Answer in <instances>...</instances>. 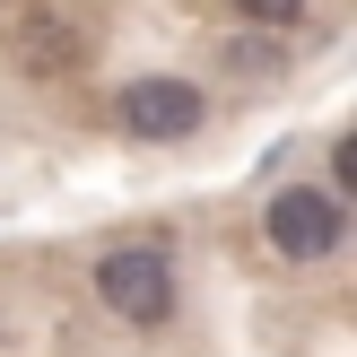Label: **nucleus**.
Returning a JSON list of instances; mask_svg holds the SVG:
<instances>
[{
	"instance_id": "nucleus-5",
	"label": "nucleus",
	"mask_w": 357,
	"mask_h": 357,
	"mask_svg": "<svg viewBox=\"0 0 357 357\" xmlns=\"http://www.w3.org/2000/svg\"><path fill=\"white\" fill-rule=\"evenodd\" d=\"M236 17H253V26H296L305 17V0H227Z\"/></svg>"
},
{
	"instance_id": "nucleus-1",
	"label": "nucleus",
	"mask_w": 357,
	"mask_h": 357,
	"mask_svg": "<svg viewBox=\"0 0 357 357\" xmlns=\"http://www.w3.org/2000/svg\"><path fill=\"white\" fill-rule=\"evenodd\" d=\"M96 296L122 314V323L157 331V323L174 314V261L157 253V244H122V253H105V261H96Z\"/></svg>"
},
{
	"instance_id": "nucleus-2",
	"label": "nucleus",
	"mask_w": 357,
	"mask_h": 357,
	"mask_svg": "<svg viewBox=\"0 0 357 357\" xmlns=\"http://www.w3.org/2000/svg\"><path fill=\"white\" fill-rule=\"evenodd\" d=\"M261 227H271V253H288V261H323V253H340V236H349L340 201H331V192H305V183L279 192Z\"/></svg>"
},
{
	"instance_id": "nucleus-4",
	"label": "nucleus",
	"mask_w": 357,
	"mask_h": 357,
	"mask_svg": "<svg viewBox=\"0 0 357 357\" xmlns=\"http://www.w3.org/2000/svg\"><path fill=\"white\" fill-rule=\"evenodd\" d=\"M9 44H17V61H26L35 79H61V70L87 61V26H79V17H61V9H44V0L9 9Z\"/></svg>"
},
{
	"instance_id": "nucleus-3",
	"label": "nucleus",
	"mask_w": 357,
	"mask_h": 357,
	"mask_svg": "<svg viewBox=\"0 0 357 357\" xmlns=\"http://www.w3.org/2000/svg\"><path fill=\"white\" fill-rule=\"evenodd\" d=\"M114 114H122V131H131V139H192L209 105H201V87H192V79H131V87L114 96Z\"/></svg>"
}]
</instances>
